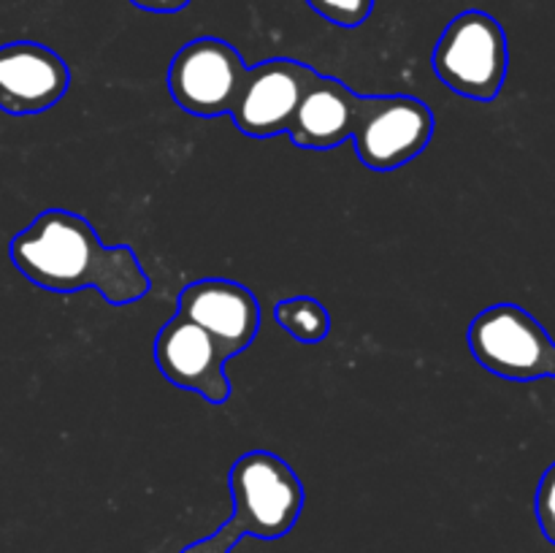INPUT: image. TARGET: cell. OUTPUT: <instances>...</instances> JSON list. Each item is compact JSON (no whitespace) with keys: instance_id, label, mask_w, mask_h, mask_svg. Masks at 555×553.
<instances>
[{"instance_id":"9","label":"cell","mask_w":555,"mask_h":553,"mask_svg":"<svg viewBox=\"0 0 555 553\" xmlns=\"http://www.w3.org/2000/svg\"><path fill=\"white\" fill-rule=\"evenodd\" d=\"M179 314L204 329L225 358L247 350L260 329L258 298L233 280L190 282L179 293Z\"/></svg>"},{"instance_id":"8","label":"cell","mask_w":555,"mask_h":553,"mask_svg":"<svg viewBox=\"0 0 555 553\" xmlns=\"http://www.w3.org/2000/svg\"><path fill=\"white\" fill-rule=\"evenodd\" d=\"M155 361L168 383L182 390H193L211 404H222L231 396L225 352L184 314L177 312L157 331Z\"/></svg>"},{"instance_id":"12","label":"cell","mask_w":555,"mask_h":553,"mask_svg":"<svg viewBox=\"0 0 555 553\" xmlns=\"http://www.w3.org/2000/svg\"><path fill=\"white\" fill-rule=\"evenodd\" d=\"M274 314L276 323H280L293 339L301 342V345H320L331 331V314L318 298H285V301L276 304Z\"/></svg>"},{"instance_id":"3","label":"cell","mask_w":555,"mask_h":553,"mask_svg":"<svg viewBox=\"0 0 555 553\" xmlns=\"http://www.w3.org/2000/svg\"><path fill=\"white\" fill-rule=\"evenodd\" d=\"M509 68L507 33L486 11H464L439 36L434 70L439 81L472 101H493Z\"/></svg>"},{"instance_id":"15","label":"cell","mask_w":555,"mask_h":553,"mask_svg":"<svg viewBox=\"0 0 555 553\" xmlns=\"http://www.w3.org/2000/svg\"><path fill=\"white\" fill-rule=\"evenodd\" d=\"M130 3L152 14H173V11H182L190 0H130Z\"/></svg>"},{"instance_id":"5","label":"cell","mask_w":555,"mask_h":553,"mask_svg":"<svg viewBox=\"0 0 555 553\" xmlns=\"http://www.w3.org/2000/svg\"><path fill=\"white\" fill-rule=\"evenodd\" d=\"M247 70L238 49L222 38L201 36L173 54L168 90L184 112L195 117H220L236 106Z\"/></svg>"},{"instance_id":"11","label":"cell","mask_w":555,"mask_h":553,"mask_svg":"<svg viewBox=\"0 0 555 553\" xmlns=\"http://www.w3.org/2000/svg\"><path fill=\"white\" fill-rule=\"evenodd\" d=\"M366 106L369 95H358L334 76L318 74L298 103L287 136L301 150H336L352 139Z\"/></svg>"},{"instance_id":"13","label":"cell","mask_w":555,"mask_h":553,"mask_svg":"<svg viewBox=\"0 0 555 553\" xmlns=\"http://www.w3.org/2000/svg\"><path fill=\"white\" fill-rule=\"evenodd\" d=\"M307 3L314 14L339 27L363 25L374 11V0H307Z\"/></svg>"},{"instance_id":"10","label":"cell","mask_w":555,"mask_h":553,"mask_svg":"<svg viewBox=\"0 0 555 553\" xmlns=\"http://www.w3.org/2000/svg\"><path fill=\"white\" fill-rule=\"evenodd\" d=\"M70 70L54 49L36 41L0 47V108L5 114H41L65 98Z\"/></svg>"},{"instance_id":"14","label":"cell","mask_w":555,"mask_h":553,"mask_svg":"<svg viewBox=\"0 0 555 553\" xmlns=\"http://www.w3.org/2000/svg\"><path fill=\"white\" fill-rule=\"evenodd\" d=\"M534 510H537V520H540L542 535H545L547 542H553L555 545V461L547 466L545 475H542L540 488H537Z\"/></svg>"},{"instance_id":"6","label":"cell","mask_w":555,"mask_h":553,"mask_svg":"<svg viewBox=\"0 0 555 553\" xmlns=\"http://www.w3.org/2000/svg\"><path fill=\"white\" fill-rule=\"evenodd\" d=\"M434 112L415 95H369L352 141L372 171H396L415 160L434 136Z\"/></svg>"},{"instance_id":"4","label":"cell","mask_w":555,"mask_h":553,"mask_svg":"<svg viewBox=\"0 0 555 553\" xmlns=\"http://www.w3.org/2000/svg\"><path fill=\"white\" fill-rule=\"evenodd\" d=\"M469 350L488 372L515 383L555 377V339L518 304H493L469 325Z\"/></svg>"},{"instance_id":"7","label":"cell","mask_w":555,"mask_h":553,"mask_svg":"<svg viewBox=\"0 0 555 553\" xmlns=\"http://www.w3.org/2000/svg\"><path fill=\"white\" fill-rule=\"evenodd\" d=\"M314 76L318 70L312 65L287 57L266 60L249 68L242 95L231 112L236 128L253 139L287 133Z\"/></svg>"},{"instance_id":"2","label":"cell","mask_w":555,"mask_h":553,"mask_svg":"<svg viewBox=\"0 0 555 553\" xmlns=\"http://www.w3.org/2000/svg\"><path fill=\"white\" fill-rule=\"evenodd\" d=\"M233 515L211 537L182 553H231L244 535L280 540L296 526L304 510V483L287 461L269 450L244 453L228 472Z\"/></svg>"},{"instance_id":"1","label":"cell","mask_w":555,"mask_h":553,"mask_svg":"<svg viewBox=\"0 0 555 553\" xmlns=\"http://www.w3.org/2000/svg\"><path fill=\"white\" fill-rule=\"evenodd\" d=\"M11 263L38 287L57 293L95 287L122 307L152 291L133 247H106L90 220L68 209H47L9 244Z\"/></svg>"}]
</instances>
